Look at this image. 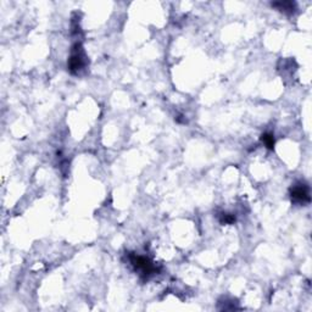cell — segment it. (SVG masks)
I'll list each match as a JSON object with an SVG mask.
<instances>
[{
    "instance_id": "1",
    "label": "cell",
    "mask_w": 312,
    "mask_h": 312,
    "mask_svg": "<svg viewBox=\"0 0 312 312\" xmlns=\"http://www.w3.org/2000/svg\"><path fill=\"white\" fill-rule=\"evenodd\" d=\"M87 64H88V61H87L82 43L77 42L71 48V55H70L69 61H67V69L72 75H78L82 70H84Z\"/></svg>"
},
{
    "instance_id": "2",
    "label": "cell",
    "mask_w": 312,
    "mask_h": 312,
    "mask_svg": "<svg viewBox=\"0 0 312 312\" xmlns=\"http://www.w3.org/2000/svg\"><path fill=\"white\" fill-rule=\"evenodd\" d=\"M128 260L132 263V266L134 267V269L139 272V274L145 279L150 278L151 275H154L157 272L156 266L148 257L140 256V255L134 254V252H129Z\"/></svg>"
},
{
    "instance_id": "5",
    "label": "cell",
    "mask_w": 312,
    "mask_h": 312,
    "mask_svg": "<svg viewBox=\"0 0 312 312\" xmlns=\"http://www.w3.org/2000/svg\"><path fill=\"white\" fill-rule=\"evenodd\" d=\"M261 142L263 143V145L267 149H269V150H273L274 148V144H275V140H274V136L272 133H263L262 136H261Z\"/></svg>"
},
{
    "instance_id": "3",
    "label": "cell",
    "mask_w": 312,
    "mask_h": 312,
    "mask_svg": "<svg viewBox=\"0 0 312 312\" xmlns=\"http://www.w3.org/2000/svg\"><path fill=\"white\" fill-rule=\"evenodd\" d=\"M290 198L295 204H308L311 201L310 187L303 182H297L290 188Z\"/></svg>"
},
{
    "instance_id": "6",
    "label": "cell",
    "mask_w": 312,
    "mask_h": 312,
    "mask_svg": "<svg viewBox=\"0 0 312 312\" xmlns=\"http://www.w3.org/2000/svg\"><path fill=\"white\" fill-rule=\"evenodd\" d=\"M218 221H220L221 224H232L235 222V216L233 213H228L222 211L217 215Z\"/></svg>"
},
{
    "instance_id": "4",
    "label": "cell",
    "mask_w": 312,
    "mask_h": 312,
    "mask_svg": "<svg viewBox=\"0 0 312 312\" xmlns=\"http://www.w3.org/2000/svg\"><path fill=\"white\" fill-rule=\"evenodd\" d=\"M272 8L277 9L285 15H293L296 11V3L294 2H275L272 3Z\"/></svg>"
}]
</instances>
